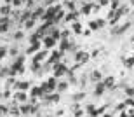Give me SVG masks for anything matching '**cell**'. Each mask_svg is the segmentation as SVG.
Listing matches in <instances>:
<instances>
[{
    "mask_svg": "<svg viewBox=\"0 0 134 117\" xmlns=\"http://www.w3.org/2000/svg\"><path fill=\"white\" fill-rule=\"evenodd\" d=\"M87 77H89V81H91V82H94V84H98V82L103 81V73H101L99 70H92Z\"/></svg>",
    "mask_w": 134,
    "mask_h": 117,
    "instance_id": "obj_5",
    "label": "cell"
},
{
    "mask_svg": "<svg viewBox=\"0 0 134 117\" xmlns=\"http://www.w3.org/2000/svg\"><path fill=\"white\" fill-rule=\"evenodd\" d=\"M70 31H73L75 35H79V33H82V25H80L79 21H75V23H73V28H71Z\"/></svg>",
    "mask_w": 134,
    "mask_h": 117,
    "instance_id": "obj_18",
    "label": "cell"
},
{
    "mask_svg": "<svg viewBox=\"0 0 134 117\" xmlns=\"http://www.w3.org/2000/svg\"><path fill=\"white\" fill-rule=\"evenodd\" d=\"M91 5L92 4H84V2H82V9L79 10L80 14H91Z\"/></svg>",
    "mask_w": 134,
    "mask_h": 117,
    "instance_id": "obj_19",
    "label": "cell"
},
{
    "mask_svg": "<svg viewBox=\"0 0 134 117\" xmlns=\"http://www.w3.org/2000/svg\"><path fill=\"white\" fill-rule=\"evenodd\" d=\"M45 56H47V52H45V51H42V52H38V54L35 56V60H33V61H37V63H40V61L44 60Z\"/></svg>",
    "mask_w": 134,
    "mask_h": 117,
    "instance_id": "obj_26",
    "label": "cell"
},
{
    "mask_svg": "<svg viewBox=\"0 0 134 117\" xmlns=\"http://www.w3.org/2000/svg\"><path fill=\"white\" fill-rule=\"evenodd\" d=\"M84 98H85V91H80L77 94H73V102H82Z\"/></svg>",
    "mask_w": 134,
    "mask_h": 117,
    "instance_id": "obj_22",
    "label": "cell"
},
{
    "mask_svg": "<svg viewBox=\"0 0 134 117\" xmlns=\"http://www.w3.org/2000/svg\"><path fill=\"white\" fill-rule=\"evenodd\" d=\"M68 46H70V40H68V39H61V42H59V51L61 52L68 51Z\"/></svg>",
    "mask_w": 134,
    "mask_h": 117,
    "instance_id": "obj_17",
    "label": "cell"
},
{
    "mask_svg": "<svg viewBox=\"0 0 134 117\" xmlns=\"http://www.w3.org/2000/svg\"><path fill=\"white\" fill-rule=\"evenodd\" d=\"M26 98H28V96L25 94V91H18V94L14 96V100H16L18 103H25V102H26Z\"/></svg>",
    "mask_w": 134,
    "mask_h": 117,
    "instance_id": "obj_15",
    "label": "cell"
},
{
    "mask_svg": "<svg viewBox=\"0 0 134 117\" xmlns=\"http://www.w3.org/2000/svg\"><path fill=\"white\" fill-rule=\"evenodd\" d=\"M9 52H10V56H18V47H10V49H9Z\"/></svg>",
    "mask_w": 134,
    "mask_h": 117,
    "instance_id": "obj_34",
    "label": "cell"
},
{
    "mask_svg": "<svg viewBox=\"0 0 134 117\" xmlns=\"http://www.w3.org/2000/svg\"><path fill=\"white\" fill-rule=\"evenodd\" d=\"M73 115H75V117H82V115H84V112L79 108V110H73Z\"/></svg>",
    "mask_w": 134,
    "mask_h": 117,
    "instance_id": "obj_35",
    "label": "cell"
},
{
    "mask_svg": "<svg viewBox=\"0 0 134 117\" xmlns=\"http://www.w3.org/2000/svg\"><path fill=\"white\" fill-rule=\"evenodd\" d=\"M5 2H7V4H10V2H12V0H5Z\"/></svg>",
    "mask_w": 134,
    "mask_h": 117,
    "instance_id": "obj_40",
    "label": "cell"
},
{
    "mask_svg": "<svg viewBox=\"0 0 134 117\" xmlns=\"http://www.w3.org/2000/svg\"><path fill=\"white\" fill-rule=\"evenodd\" d=\"M44 7H35L33 10H31V18H33V19H37V18H42V16H44Z\"/></svg>",
    "mask_w": 134,
    "mask_h": 117,
    "instance_id": "obj_11",
    "label": "cell"
},
{
    "mask_svg": "<svg viewBox=\"0 0 134 117\" xmlns=\"http://www.w3.org/2000/svg\"><path fill=\"white\" fill-rule=\"evenodd\" d=\"M124 91H125V94H127L129 98H134V87L127 86V87H124Z\"/></svg>",
    "mask_w": 134,
    "mask_h": 117,
    "instance_id": "obj_27",
    "label": "cell"
},
{
    "mask_svg": "<svg viewBox=\"0 0 134 117\" xmlns=\"http://www.w3.org/2000/svg\"><path fill=\"white\" fill-rule=\"evenodd\" d=\"M104 91H106V87L103 86V81L98 82V84H96V89H94V96H98V98L103 96V93H104Z\"/></svg>",
    "mask_w": 134,
    "mask_h": 117,
    "instance_id": "obj_10",
    "label": "cell"
},
{
    "mask_svg": "<svg viewBox=\"0 0 134 117\" xmlns=\"http://www.w3.org/2000/svg\"><path fill=\"white\" fill-rule=\"evenodd\" d=\"M87 114H89L91 117H92V115H96V114H98V108H96L94 105H89V107H87Z\"/></svg>",
    "mask_w": 134,
    "mask_h": 117,
    "instance_id": "obj_25",
    "label": "cell"
},
{
    "mask_svg": "<svg viewBox=\"0 0 134 117\" xmlns=\"http://www.w3.org/2000/svg\"><path fill=\"white\" fill-rule=\"evenodd\" d=\"M56 89H58V91H66V89H68V82L66 81H58V84H56Z\"/></svg>",
    "mask_w": 134,
    "mask_h": 117,
    "instance_id": "obj_16",
    "label": "cell"
},
{
    "mask_svg": "<svg viewBox=\"0 0 134 117\" xmlns=\"http://www.w3.org/2000/svg\"><path fill=\"white\" fill-rule=\"evenodd\" d=\"M5 54H7V47H5V46H0V60H2Z\"/></svg>",
    "mask_w": 134,
    "mask_h": 117,
    "instance_id": "obj_32",
    "label": "cell"
},
{
    "mask_svg": "<svg viewBox=\"0 0 134 117\" xmlns=\"http://www.w3.org/2000/svg\"><path fill=\"white\" fill-rule=\"evenodd\" d=\"M125 108H127V105H125V103L122 102V103H119V105H117V107H115V110H119V112H124Z\"/></svg>",
    "mask_w": 134,
    "mask_h": 117,
    "instance_id": "obj_30",
    "label": "cell"
},
{
    "mask_svg": "<svg viewBox=\"0 0 134 117\" xmlns=\"http://www.w3.org/2000/svg\"><path fill=\"white\" fill-rule=\"evenodd\" d=\"M42 44H44V47L51 49V47H52V46L56 44V39H52V37H49V35H47V37L44 39V42H42Z\"/></svg>",
    "mask_w": 134,
    "mask_h": 117,
    "instance_id": "obj_12",
    "label": "cell"
},
{
    "mask_svg": "<svg viewBox=\"0 0 134 117\" xmlns=\"http://www.w3.org/2000/svg\"><path fill=\"white\" fill-rule=\"evenodd\" d=\"M65 7L71 12V10H75V2H71V0H65Z\"/></svg>",
    "mask_w": 134,
    "mask_h": 117,
    "instance_id": "obj_24",
    "label": "cell"
},
{
    "mask_svg": "<svg viewBox=\"0 0 134 117\" xmlns=\"http://www.w3.org/2000/svg\"><path fill=\"white\" fill-rule=\"evenodd\" d=\"M63 18H65V10H63V9H59V10H58V12H56L54 16H52L51 23H52V25H58V23H59V21L63 19Z\"/></svg>",
    "mask_w": 134,
    "mask_h": 117,
    "instance_id": "obj_9",
    "label": "cell"
},
{
    "mask_svg": "<svg viewBox=\"0 0 134 117\" xmlns=\"http://www.w3.org/2000/svg\"><path fill=\"white\" fill-rule=\"evenodd\" d=\"M12 5H14V7H19V5H23V2H21V0H12Z\"/></svg>",
    "mask_w": 134,
    "mask_h": 117,
    "instance_id": "obj_36",
    "label": "cell"
},
{
    "mask_svg": "<svg viewBox=\"0 0 134 117\" xmlns=\"http://www.w3.org/2000/svg\"><path fill=\"white\" fill-rule=\"evenodd\" d=\"M104 23H106V21H104L103 18H99V19H94V21H91V23H89V30H91V31L99 30V28H103V26H104Z\"/></svg>",
    "mask_w": 134,
    "mask_h": 117,
    "instance_id": "obj_4",
    "label": "cell"
},
{
    "mask_svg": "<svg viewBox=\"0 0 134 117\" xmlns=\"http://www.w3.org/2000/svg\"><path fill=\"white\" fill-rule=\"evenodd\" d=\"M35 26V19L33 18H30L28 21H25V28H33Z\"/></svg>",
    "mask_w": 134,
    "mask_h": 117,
    "instance_id": "obj_29",
    "label": "cell"
},
{
    "mask_svg": "<svg viewBox=\"0 0 134 117\" xmlns=\"http://www.w3.org/2000/svg\"><path fill=\"white\" fill-rule=\"evenodd\" d=\"M66 72H68V66H66L65 63H56V65H54V77H56V79L66 75Z\"/></svg>",
    "mask_w": 134,
    "mask_h": 117,
    "instance_id": "obj_2",
    "label": "cell"
},
{
    "mask_svg": "<svg viewBox=\"0 0 134 117\" xmlns=\"http://www.w3.org/2000/svg\"><path fill=\"white\" fill-rule=\"evenodd\" d=\"M131 42H134V35H132V37H131Z\"/></svg>",
    "mask_w": 134,
    "mask_h": 117,
    "instance_id": "obj_39",
    "label": "cell"
},
{
    "mask_svg": "<svg viewBox=\"0 0 134 117\" xmlns=\"http://www.w3.org/2000/svg\"><path fill=\"white\" fill-rule=\"evenodd\" d=\"M56 115H58V117H61V115H65V110H63V108H61V110H58V112H56Z\"/></svg>",
    "mask_w": 134,
    "mask_h": 117,
    "instance_id": "obj_37",
    "label": "cell"
},
{
    "mask_svg": "<svg viewBox=\"0 0 134 117\" xmlns=\"http://www.w3.org/2000/svg\"><path fill=\"white\" fill-rule=\"evenodd\" d=\"M89 60H91L89 52H85V51H77V52H75V61L80 63V65H84L85 61H89Z\"/></svg>",
    "mask_w": 134,
    "mask_h": 117,
    "instance_id": "obj_3",
    "label": "cell"
},
{
    "mask_svg": "<svg viewBox=\"0 0 134 117\" xmlns=\"http://www.w3.org/2000/svg\"><path fill=\"white\" fill-rule=\"evenodd\" d=\"M23 37H25V33H23V31H19V30H18V31L14 33V39H16V40H21Z\"/></svg>",
    "mask_w": 134,
    "mask_h": 117,
    "instance_id": "obj_31",
    "label": "cell"
},
{
    "mask_svg": "<svg viewBox=\"0 0 134 117\" xmlns=\"http://www.w3.org/2000/svg\"><path fill=\"white\" fill-rule=\"evenodd\" d=\"M0 114H9V107L7 105H0Z\"/></svg>",
    "mask_w": 134,
    "mask_h": 117,
    "instance_id": "obj_33",
    "label": "cell"
},
{
    "mask_svg": "<svg viewBox=\"0 0 134 117\" xmlns=\"http://www.w3.org/2000/svg\"><path fill=\"white\" fill-rule=\"evenodd\" d=\"M79 16H80L79 10H71V12L65 14V18H63V19H65L66 23H75V21H79Z\"/></svg>",
    "mask_w": 134,
    "mask_h": 117,
    "instance_id": "obj_6",
    "label": "cell"
},
{
    "mask_svg": "<svg viewBox=\"0 0 134 117\" xmlns=\"http://www.w3.org/2000/svg\"><path fill=\"white\" fill-rule=\"evenodd\" d=\"M66 75H68V84H77V82H79V81H77V77L73 75V72H71V70L66 72Z\"/></svg>",
    "mask_w": 134,
    "mask_h": 117,
    "instance_id": "obj_20",
    "label": "cell"
},
{
    "mask_svg": "<svg viewBox=\"0 0 134 117\" xmlns=\"http://www.w3.org/2000/svg\"><path fill=\"white\" fill-rule=\"evenodd\" d=\"M110 5H111V10L119 9L120 7V0H110Z\"/></svg>",
    "mask_w": 134,
    "mask_h": 117,
    "instance_id": "obj_28",
    "label": "cell"
},
{
    "mask_svg": "<svg viewBox=\"0 0 134 117\" xmlns=\"http://www.w3.org/2000/svg\"><path fill=\"white\" fill-rule=\"evenodd\" d=\"M103 86L106 87V89H115V87H117V86H115V79L111 75H108V77H104V79H103Z\"/></svg>",
    "mask_w": 134,
    "mask_h": 117,
    "instance_id": "obj_7",
    "label": "cell"
},
{
    "mask_svg": "<svg viewBox=\"0 0 134 117\" xmlns=\"http://www.w3.org/2000/svg\"><path fill=\"white\" fill-rule=\"evenodd\" d=\"M99 117H113L111 114H104V115H99Z\"/></svg>",
    "mask_w": 134,
    "mask_h": 117,
    "instance_id": "obj_38",
    "label": "cell"
},
{
    "mask_svg": "<svg viewBox=\"0 0 134 117\" xmlns=\"http://www.w3.org/2000/svg\"><path fill=\"white\" fill-rule=\"evenodd\" d=\"M131 28V21H125V23H122V25H113V28H111V35H122L125 30H129Z\"/></svg>",
    "mask_w": 134,
    "mask_h": 117,
    "instance_id": "obj_1",
    "label": "cell"
},
{
    "mask_svg": "<svg viewBox=\"0 0 134 117\" xmlns=\"http://www.w3.org/2000/svg\"><path fill=\"white\" fill-rule=\"evenodd\" d=\"M38 47H40L38 40H37V42H31V46L28 47V49H26V52H28V54H35V52L38 51Z\"/></svg>",
    "mask_w": 134,
    "mask_h": 117,
    "instance_id": "obj_14",
    "label": "cell"
},
{
    "mask_svg": "<svg viewBox=\"0 0 134 117\" xmlns=\"http://www.w3.org/2000/svg\"><path fill=\"white\" fill-rule=\"evenodd\" d=\"M124 65H125V68H132V66H134L132 56H131V58H124Z\"/></svg>",
    "mask_w": 134,
    "mask_h": 117,
    "instance_id": "obj_23",
    "label": "cell"
},
{
    "mask_svg": "<svg viewBox=\"0 0 134 117\" xmlns=\"http://www.w3.org/2000/svg\"><path fill=\"white\" fill-rule=\"evenodd\" d=\"M61 56H63V52H61V51H54L52 54H51V58H49V63H51V65H56V63H59Z\"/></svg>",
    "mask_w": 134,
    "mask_h": 117,
    "instance_id": "obj_8",
    "label": "cell"
},
{
    "mask_svg": "<svg viewBox=\"0 0 134 117\" xmlns=\"http://www.w3.org/2000/svg\"><path fill=\"white\" fill-rule=\"evenodd\" d=\"M0 14L2 16H10V5H2V7H0Z\"/></svg>",
    "mask_w": 134,
    "mask_h": 117,
    "instance_id": "obj_21",
    "label": "cell"
},
{
    "mask_svg": "<svg viewBox=\"0 0 134 117\" xmlns=\"http://www.w3.org/2000/svg\"><path fill=\"white\" fill-rule=\"evenodd\" d=\"M28 86H30V84H28L26 81H21V82H16V84H14V87L18 89V91H26Z\"/></svg>",
    "mask_w": 134,
    "mask_h": 117,
    "instance_id": "obj_13",
    "label": "cell"
}]
</instances>
